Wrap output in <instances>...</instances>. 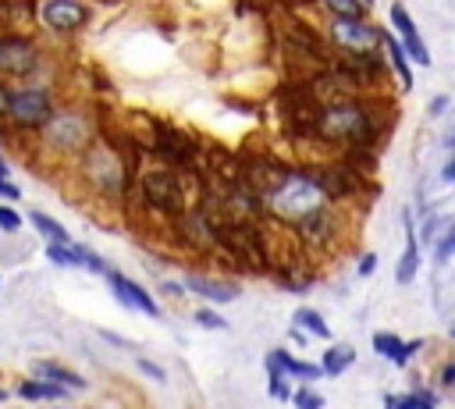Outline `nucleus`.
Masks as SVG:
<instances>
[{"instance_id":"26","label":"nucleus","mask_w":455,"mask_h":409,"mask_svg":"<svg viewBox=\"0 0 455 409\" xmlns=\"http://www.w3.org/2000/svg\"><path fill=\"white\" fill-rule=\"evenodd\" d=\"M271 395L281 398V402H288L292 398V381L285 374H271Z\"/></svg>"},{"instance_id":"20","label":"nucleus","mask_w":455,"mask_h":409,"mask_svg":"<svg viewBox=\"0 0 455 409\" xmlns=\"http://www.w3.org/2000/svg\"><path fill=\"white\" fill-rule=\"evenodd\" d=\"M381 43H384V47L391 50V61H395V72H398V79H402V86L409 89V86H412V75H409V65H405V50H402V47L395 43V40H384V36H381Z\"/></svg>"},{"instance_id":"1","label":"nucleus","mask_w":455,"mask_h":409,"mask_svg":"<svg viewBox=\"0 0 455 409\" xmlns=\"http://www.w3.org/2000/svg\"><path fill=\"white\" fill-rule=\"evenodd\" d=\"M79 178L93 196L107 203H121L132 189V160L111 139H96L79 157Z\"/></svg>"},{"instance_id":"7","label":"nucleus","mask_w":455,"mask_h":409,"mask_svg":"<svg viewBox=\"0 0 455 409\" xmlns=\"http://www.w3.org/2000/svg\"><path fill=\"white\" fill-rule=\"evenodd\" d=\"M327 36H331V47L342 54V57H373L377 54V43H381V33L366 22H345V18H331L327 22Z\"/></svg>"},{"instance_id":"18","label":"nucleus","mask_w":455,"mask_h":409,"mask_svg":"<svg viewBox=\"0 0 455 409\" xmlns=\"http://www.w3.org/2000/svg\"><path fill=\"white\" fill-rule=\"evenodd\" d=\"M296 327H303V331H310V335H317V338H331L327 320H324L317 310H310V306H303V310L296 313Z\"/></svg>"},{"instance_id":"24","label":"nucleus","mask_w":455,"mask_h":409,"mask_svg":"<svg viewBox=\"0 0 455 409\" xmlns=\"http://www.w3.org/2000/svg\"><path fill=\"white\" fill-rule=\"evenodd\" d=\"M36 228H40V232H47V235H50L54 242H61V246H68V232H64V228H61L57 221H50L47 214H36Z\"/></svg>"},{"instance_id":"32","label":"nucleus","mask_w":455,"mask_h":409,"mask_svg":"<svg viewBox=\"0 0 455 409\" xmlns=\"http://www.w3.org/2000/svg\"><path fill=\"white\" fill-rule=\"evenodd\" d=\"M444 178H448V181H455V160H451V164L444 167Z\"/></svg>"},{"instance_id":"14","label":"nucleus","mask_w":455,"mask_h":409,"mask_svg":"<svg viewBox=\"0 0 455 409\" xmlns=\"http://www.w3.org/2000/svg\"><path fill=\"white\" fill-rule=\"evenodd\" d=\"M185 285H189L192 292H199V296L213 299V303H228V299H235V296H239V288H235V285H228V281H213V278H203V274H189V278H185Z\"/></svg>"},{"instance_id":"16","label":"nucleus","mask_w":455,"mask_h":409,"mask_svg":"<svg viewBox=\"0 0 455 409\" xmlns=\"http://www.w3.org/2000/svg\"><path fill=\"white\" fill-rule=\"evenodd\" d=\"M352 359H356V349H352V345H331V349L324 352V363H320V370L335 377V374L349 370V366H352Z\"/></svg>"},{"instance_id":"27","label":"nucleus","mask_w":455,"mask_h":409,"mask_svg":"<svg viewBox=\"0 0 455 409\" xmlns=\"http://www.w3.org/2000/svg\"><path fill=\"white\" fill-rule=\"evenodd\" d=\"M22 225V218L11 211V207H0V228H4V232H15Z\"/></svg>"},{"instance_id":"13","label":"nucleus","mask_w":455,"mask_h":409,"mask_svg":"<svg viewBox=\"0 0 455 409\" xmlns=\"http://www.w3.org/2000/svg\"><path fill=\"white\" fill-rule=\"evenodd\" d=\"M111 278V288H114V296L121 299V303H128V306H135V310H142V313H150V317H157L160 313V306L150 299V292L146 288H139L135 281H128L125 274H107Z\"/></svg>"},{"instance_id":"8","label":"nucleus","mask_w":455,"mask_h":409,"mask_svg":"<svg viewBox=\"0 0 455 409\" xmlns=\"http://www.w3.org/2000/svg\"><path fill=\"white\" fill-rule=\"evenodd\" d=\"M8 114L22 128H43V121L54 114V96L43 86H22L8 96Z\"/></svg>"},{"instance_id":"35","label":"nucleus","mask_w":455,"mask_h":409,"mask_svg":"<svg viewBox=\"0 0 455 409\" xmlns=\"http://www.w3.org/2000/svg\"><path fill=\"white\" fill-rule=\"evenodd\" d=\"M451 338H455V331H451Z\"/></svg>"},{"instance_id":"3","label":"nucleus","mask_w":455,"mask_h":409,"mask_svg":"<svg viewBox=\"0 0 455 409\" xmlns=\"http://www.w3.org/2000/svg\"><path fill=\"white\" fill-rule=\"evenodd\" d=\"M142 199V207L174 221L189 211V189H185V174L171 171L167 164H150L139 171V181L132 185Z\"/></svg>"},{"instance_id":"17","label":"nucleus","mask_w":455,"mask_h":409,"mask_svg":"<svg viewBox=\"0 0 455 409\" xmlns=\"http://www.w3.org/2000/svg\"><path fill=\"white\" fill-rule=\"evenodd\" d=\"M320 8L331 11V18L363 22V0H320Z\"/></svg>"},{"instance_id":"11","label":"nucleus","mask_w":455,"mask_h":409,"mask_svg":"<svg viewBox=\"0 0 455 409\" xmlns=\"http://www.w3.org/2000/svg\"><path fill=\"white\" fill-rule=\"evenodd\" d=\"M267 370H271V374H285V377H299V381H317V377H324L320 363H303V359H296V356L285 352V349H274V352L267 356Z\"/></svg>"},{"instance_id":"29","label":"nucleus","mask_w":455,"mask_h":409,"mask_svg":"<svg viewBox=\"0 0 455 409\" xmlns=\"http://www.w3.org/2000/svg\"><path fill=\"white\" fill-rule=\"evenodd\" d=\"M437 377H441V388H451V384H455V359H451V363H444Z\"/></svg>"},{"instance_id":"28","label":"nucleus","mask_w":455,"mask_h":409,"mask_svg":"<svg viewBox=\"0 0 455 409\" xmlns=\"http://www.w3.org/2000/svg\"><path fill=\"white\" fill-rule=\"evenodd\" d=\"M196 320H199V324H206V327H217V331L224 327V317H217L213 310H199V313H196Z\"/></svg>"},{"instance_id":"23","label":"nucleus","mask_w":455,"mask_h":409,"mask_svg":"<svg viewBox=\"0 0 455 409\" xmlns=\"http://www.w3.org/2000/svg\"><path fill=\"white\" fill-rule=\"evenodd\" d=\"M292 402H296V409H324V395H320V391H313V388H299V391H292Z\"/></svg>"},{"instance_id":"5","label":"nucleus","mask_w":455,"mask_h":409,"mask_svg":"<svg viewBox=\"0 0 455 409\" xmlns=\"http://www.w3.org/2000/svg\"><path fill=\"white\" fill-rule=\"evenodd\" d=\"M324 199V192L317 189V181L310 178V171H288L281 178V185L264 199V214H271L281 225H296L299 218H306L310 211H317Z\"/></svg>"},{"instance_id":"12","label":"nucleus","mask_w":455,"mask_h":409,"mask_svg":"<svg viewBox=\"0 0 455 409\" xmlns=\"http://www.w3.org/2000/svg\"><path fill=\"white\" fill-rule=\"evenodd\" d=\"M391 26L398 29L405 54H409V57H416L420 65H430V54H427V47L420 43V33H416V26L409 22V15H405V8H402V4H395V8H391Z\"/></svg>"},{"instance_id":"30","label":"nucleus","mask_w":455,"mask_h":409,"mask_svg":"<svg viewBox=\"0 0 455 409\" xmlns=\"http://www.w3.org/2000/svg\"><path fill=\"white\" fill-rule=\"evenodd\" d=\"M373 267H377V257H373V253L359 260V274H363V278H370V274H373Z\"/></svg>"},{"instance_id":"4","label":"nucleus","mask_w":455,"mask_h":409,"mask_svg":"<svg viewBox=\"0 0 455 409\" xmlns=\"http://www.w3.org/2000/svg\"><path fill=\"white\" fill-rule=\"evenodd\" d=\"M96 139V121L82 107H61L40 128V142L57 157H82Z\"/></svg>"},{"instance_id":"15","label":"nucleus","mask_w":455,"mask_h":409,"mask_svg":"<svg viewBox=\"0 0 455 409\" xmlns=\"http://www.w3.org/2000/svg\"><path fill=\"white\" fill-rule=\"evenodd\" d=\"M373 349L384 356V359H391V363H409V345L398 338V335H391V331H381V335H373Z\"/></svg>"},{"instance_id":"19","label":"nucleus","mask_w":455,"mask_h":409,"mask_svg":"<svg viewBox=\"0 0 455 409\" xmlns=\"http://www.w3.org/2000/svg\"><path fill=\"white\" fill-rule=\"evenodd\" d=\"M40 377L43 381H57V384H72V388H82V377L79 374H72V370H64V366H57V363H40Z\"/></svg>"},{"instance_id":"25","label":"nucleus","mask_w":455,"mask_h":409,"mask_svg":"<svg viewBox=\"0 0 455 409\" xmlns=\"http://www.w3.org/2000/svg\"><path fill=\"white\" fill-rule=\"evenodd\" d=\"M412 274H416V246L405 250V257H402V264H398V281L405 285V281H412Z\"/></svg>"},{"instance_id":"36","label":"nucleus","mask_w":455,"mask_h":409,"mask_svg":"<svg viewBox=\"0 0 455 409\" xmlns=\"http://www.w3.org/2000/svg\"><path fill=\"white\" fill-rule=\"evenodd\" d=\"M451 246H455V239H451Z\"/></svg>"},{"instance_id":"9","label":"nucleus","mask_w":455,"mask_h":409,"mask_svg":"<svg viewBox=\"0 0 455 409\" xmlns=\"http://www.w3.org/2000/svg\"><path fill=\"white\" fill-rule=\"evenodd\" d=\"M40 68V47L22 36V33H4L0 36V72L11 79H29Z\"/></svg>"},{"instance_id":"34","label":"nucleus","mask_w":455,"mask_h":409,"mask_svg":"<svg viewBox=\"0 0 455 409\" xmlns=\"http://www.w3.org/2000/svg\"><path fill=\"white\" fill-rule=\"evenodd\" d=\"M0 398H4V388H0Z\"/></svg>"},{"instance_id":"22","label":"nucleus","mask_w":455,"mask_h":409,"mask_svg":"<svg viewBox=\"0 0 455 409\" xmlns=\"http://www.w3.org/2000/svg\"><path fill=\"white\" fill-rule=\"evenodd\" d=\"M395 405H398V409H434V395H427V391H409V395H398Z\"/></svg>"},{"instance_id":"2","label":"nucleus","mask_w":455,"mask_h":409,"mask_svg":"<svg viewBox=\"0 0 455 409\" xmlns=\"http://www.w3.org/2000/svg\"><path fill=\"white\" fill-rule=\"evenodd\" d=\"M377 135V125H373V114L366 103H331V107H320L317 114V128H313V139L327 142V146H342V150H352V146H370V139Z\"/></svg>"},{"instance_id":"33","label":"nucleus","mask_w":455,"mask_h":409,"mask_svg":"<svg viewBox=\"0 0 455 409\" xmlns=\"http://www.w3.org/2000/svg\"><path fill=\"white\" fill-rule=\"evenodd\" d=\"M384 409H398V405H395V395H391V398L384 402Z\"/></svg>"},{"instance_id":"31","label":"nucleus","mask_w":455,"mask_h":409,"mask_svg":"<svg viewBox=\"0 0 455 409\" xmlns=\"http://www.w3.org/2000/svg\"><path fill=\"white\" fill-rule=\"evenodd\" d=\"M0 196H11V199H15V196H18V189H15L11 181H4V178H0Z\"/></svg>"},{"instance_id":"10","label":"nucleus","mask_w":455,"mask_h":409,"mask_svg":"<svg viewBox=\"0 0 455 409\" xmlns=\"http://www.w3.org/2000/svg\"><path fill=\"white\" fill-rule=\"evenodd\" d=\"M40 18L54 33H75V29H82L89 22V11L79 4V0H47Z\"/></svg>"},{"instance_id":"6","label":"nucleus","mask_w":455,"mask_h":409,"mask_svg":"<svg viewBox=\"0 0 455 409\" xmlns=\"http://www.w3.org/2000/svg\"><path fill=\"white\" fill-rule=\"evenodd\" d=\"M292 228H296V235H299V242H303L306 253H331L345 239V218L331 207V203H320L317 211H310L306 218H299Z\"/></svg>"},{"instance_id":"21","label":"nucleus","mask_w":455,"mask_h":409,"mask_svg":"<svg viewBox=\"0 0 455 409\" xmlns=\"http://www.w3.org/2000/svg\"><path fill=\"white\" fill-rule=\"evenodd\" d=\"M22 395L26 398H57V395H64V388H57L50 381H26L22 384Z\"/></svg>"}]
</instances>
